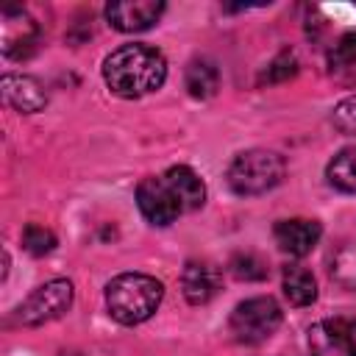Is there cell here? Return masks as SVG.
<instances>
[{
	"label": "cell",
	"instance_id": "obj_17",
	"mask_svg": "<svg viewBox=\"0 0 356 356\" xmlns=\"http://www.w3.org/2000/svg\"><path fill=\"white\" fill-rule=\"evenodd\" d=\"M331 278L345 289H356V234L348 236L331 256Z\"/></svg>",
	"mask_w": 356,
	"mask_h": 356
},
{
	"label": "cell",
	"instance_id": "obj_8",
	"mask_svg": "<svg viewBox=\"0 0 356 356\" xmlns=\"http://www.w3.org/2000/svg\"><path fill=\"white\" fill-rule=\"evenodd\" d=\"M161 14H164V3L161 0H120V3H108L106 6L108 25L122 31V33L147 31V28H153L159 22Z\"/></svg>",
	"mask_w": 356,
	"mask_h": 356
},
{
	"label": "cell",
	"instance_id": "obj_1",
	"mask_svg": "<svg viewBox=\"0 0 356 356\" xmlns=\"http://www.w3.org/2000/svg\"><path fill=\"white\" fill-rule=\"evenodd\" d=\"M167 78V61L156 47L122 44L103 61V81L120 97H142L156 92Z\"/></svg>",
	"mask_w": 356,
	"mask_h": 356
},
{
	"label": "cell",
	"instance_id": "obj_19",
	"mask_svg": "<svg viewBox=\"0 0 356 356\" xmlns=\"http://www.w3.org/2000/svg\"><path fill=\"white\" fill-rule=\"evenodd\" d=\"M228 270L239 281H264L267 278V264L256 253H236V256H231Z\"/></svg>",
	"mask_w": 356,
	"mask_h": 356
},
{
	"label": "cell",
	"instance_id": "obj_6",
	"mask_svg": "<svg viewBox=\"0 0 356 356\" xmlns=\"http://www.w3.org/2000/svg\"><path fill=\"white\" fill-rule=\"evenodd\" d=\"M312 356H356V320L325 317L309 328Z\"/></svg>",
	"mask_w": 356,
	"mask_h": 356
},
{
	"label": "cell",
	"instance_id": "obj_2",
	"mask_svg": "<svg viewBox=\"0 0 356 356\" xmlns=\"http://www.w3.org/2000/svg\"><path fill=\"white\" fill-rule=\"evenodd\" d=\"M164 295L161 281L145 273H122L108 281L106 286V306L108 314L122 325H136L153 317Z\"/></svg>",
	"mask_w": 356,
	"mask_h": 356
},
{
	"label": "cell",
	"instance_id": "obj_12",
	"mask_svg": "<svg viewBox=\"0 0 356 356\" xmlns=\"http://www.w3.org/2000/svg\"><path fill=\"white\" fill-rule=\"evenodd\" d=\"M3 97L11 108L22 114H36L47 106L44 86L31 75H3Z\"/></svg>",
	"mask_w": 356,
	"mask_h": 356
},
{
	"label": "cell",
	"instance_id": "obj_22",
	"mask_svg": "<svg viewBox=\"0 0 356 356\" xmlns=\"http://www.w3.org/2000/svg\"><path fill=\"white\" fill-rule=\"evenodd\" d=\"M334 128L342 134H356V95L345 97L334 108Z\"/></svg>",
	"mask_w": 356,
	"mask_h": 356
},
{
	"label": "cell",
	"instance_id": "obj_13",
	"mask_svg": "<svg viewBox=\"0 0 356 356\" xmlns=\"http://www.w3.org/2000/svg\"><path fill=\"white\" fill-rule=\"evenodd\" d=\"M164 181L170 184V189H172V195L178 197V203H181L184 211H195V209L203 206V200H206V186H203L200 175H197L192 167H186V164L170 167V170L164 172Z\"/></svg>",
	"mask_w": 356,
	"mask_h": 356
},
{
	"label": "cell",
	"instance_id": "obj_3",
	"mask_svg": "<svg viewBox=\"0 0 356 356\" xmlns=\"http://www.w3.org/2000/svg\"><path fill=\"white\" fill-rule=\"evenodd\" d=\"M284 172H286V164L278 153H273V150H245L228 164L225 175H228V186L236 195L250 197V195H264L273 186H278Z\"/></svg>",
	"mask_w": 356,
	"mask_h": 356
},
{
	"label": "cell",
	"instance_id": "obj_18",
	"mask_svg": "<svg viewBox=\"0 0 356 356\" xmlns=\"http://www.w3.org/2000/svg\"><path fill=\"white\" fill-rule=\"evenodd\" d=\"M328 64L334 72H345V75H356V31L342 33L331 50H328Z\"/></svg>",
	"mask_w": 356,
	"mask_h": 356
},
{
	"label": "cell",
	"instance_id": "obj_7",
	"mask_svg": "<svg viewBox=\"0 0 356 356\" xmlns=\"http://www.w3.org/2000/svg\"><path fill=\"white\" fill-rule=\"evenodd\" d=\"M136 203H139V211L145 214V220L153 222V225H170L184 211L181 203H178V197L172 195L170 184L164 181V175L139 181V186H136Z\"/></svg>",
	"mask_w": 356,
	"mask_h": 356
},
{
	"label": "cell",
	"instance_id": "obj_16",
	"mask_svg": "<svg viewBox=\"0 0 356 356\" xmlns=\"http://www.w3.org/2000/svg\"><path fill=\"white\" fill-rule=\"evenodd\" d=\"M325 175H328V181H331L339 192L356 195V145L339 150V153L328 161Z\"/></svg>",
	"mask_w": 356,
	"mask_h": 356
},
{
	"label": "cell",
	"instance_id": "obj_5",
	"mask_svg": "<svg viewBox=\"0 0 356 356\" xmlns=\"http://www.w3.org/2000/svg\"><path fill=\"white\" fill-rule=\"evenodd\" d=\"M72 306V284L67 278H53L42 286H36L19 306H17V323L22 325H42L56 317H61Z\"/></svg>",
	"mask_w": 356,
	"mask_h": 356
},
{
	"label": "cell",
	"instance_id": "obj_10",
	"mask_svg": "<svg viewBox=\"0 0 356 356\" xmlns=\"http://www.w3.org/2000/svg\"><path fill=\"white\" fill-rule=\"evenodd\" d=\"M320 222L317 220H303V217H292V220H281L273 228V236L278 242V248L289 256H306L312 253V248L320 242Z\"/></svg>",
	"mask_w": 356,
	"mask_h": 356
},
{
	"label": "cell",
	"instance_id": "obj_21",
	"mask_svg": "<svg viewBox=\"0 0 356 356\" xmlns=\"http://www.w3.org/2000/svg\"><path fill=\"white\" fill-rule=\"evenodd\" d=\"M22 248H25L31 256H44V253H50V250L56 248V236H53V231H47L44 225L31 222V225H25V231H22Z\"/></svg>",
	"mask_w": 356,
	"mask_h": 356
},
{
	"label": "cell",
	"instance_id": "obj_14",
	"mask_svg": "<svg viewBox=\"0 0 356 356\" xmlns=\"http://www.w3.org/2000/svg\"><path fill=\"white\" fill-rule=\"evenodd\" d=\"M184 86L197 100L214 97L217 89H220V70H217V64L211 58H195V61H189L186 75H184Z\"/></svg>",
	"mask_w": 356,
	"mask_h": 356
},
{
	"label": "cell",
	"instance_id": "obj_4",
	"mask_svg": "<svg viewBox=\"0 0 356 356\" xmlns=\"http://www.w3.org/2000/svg\"><path fill=\"white\" fill-rule=\"evenodd\" d=\"M284 320V312L281 306L267 298V295H259V298H248L242 300L234 312H231V334L245 342V345H256V342H264Z\"/></svg>",
	"mask_w": 356,
	"mask_h": 356
},
{
	"label": "cell",
	"instance_id": "obj_9",
	"mask_svg": "<svg viewBox=\"0 0 356 356\" xmlns=\"http://www.w3.org/2000/svg\"><path fill=\"white\" fill-rule=\"evenodd\" d=\"M39 42V28L22 8H3V53L8 58L28 56Z\"/></svg>",
	"mask_w": 356,
	"mask_h": 356
},
{
	"label": "cell",
	"instance_id": "obj_15",
	"mask_svg": "<svg viewBox=\"0 0 356 356\" xmlns=\"http://www.w3.org/2000/svg\"><path fill=\"white\" fill-rule=\"evenodd\" d=\"M284 295L292 306H309L317 298V281L314 275L300 267V264H289L284 267Z\"/></svg>",
	"mask_w": 356,
	"mask_h": 356
},
{
	"label": "cell",
	"instance_id": "obj_20",
	"mask_svg": "<svg viewBox=\"0 0 356 356\" xmlns=\"http://www.w3.org/2000/svg\"><path fill=\"white\" fill-rule=\"evenodd\" d=\"M295 72H298V58H295V53H292V50H281V53L264 67V72L259 75V81H261V83H284V81H289Z\"/></svg>",
	"mask_w": 356,
	"mask_h": 356
},
{
	"label": "cell",
	"instance_id": "obj_11",
	"mask_svg": "<svg viewBox=\"0 0 356 356\" xmlns=\"http://www.w3.org/2000/svg\"><path fill=\"white\" fill-rule=\"evenodd\" d=\"M181 289L192 306H203L220 292V270L211 261H186L181 273Z\"/></svg>",
	"mask_w": 356,
	"mask_h": 356
}]
</instances>
